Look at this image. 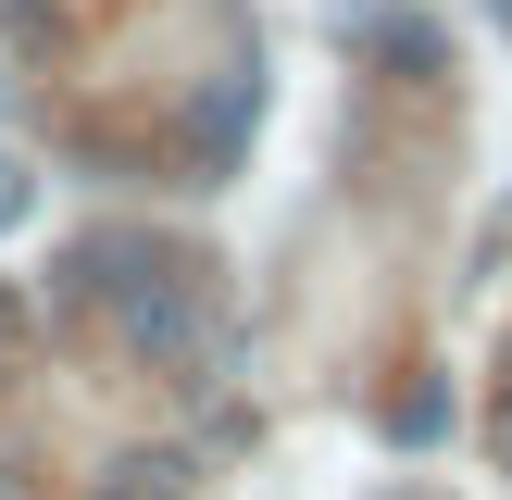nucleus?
Wrapping results in <instances>:
<instances>
[{"mask_svg": "<svg viewBox=\"0 0 512 500\" xmlns=\"http://www.w3.org/2000/svg\"><path fill=\"white\" fill-rule=\"evenodd\" d=\"M75 288L100 300V313H113V338L125 350H150V363H175V350L200 338V288H188V263H163V250H88V275H75Z\"/></svg>", "mask_w": 512, "mask_h": 500, "instance_id": "obj_1", "label": "nucleus"}, {"mask_svg": "<svg viewBox=\"0 0 512 500\" xmlns=\"http://www.w3.org/2000/svg\"><path fill=\"white\" fill-rule=\"evenodd\" d=\"M238 113H250V75H213V100H200V125H188V138H200V175L225 163V138H238Z\"/></svg>", "mask_w": 512, "mask_h": 500, "instance_id": "obj_2", "label": "nucleus"}, {"mask_svg": "<svg viewBox=\"0 0 512 500\" xmlns=\"http://www.w3.org/2000/svg\"><path fill=\"white\" fill-rule=\"evenodd\" d=\"M100 500H188V463H113Z\"/></svg>", "mask_w": 512, "mask_h": 500, "instance_id": "obj_3", "label": "nucleus"}, {"mask_svg": "<svg viewBox=\"0 0 512 500\" xmlns=\"http://www.w3.org/2000/svg\"><path fill=\"white\" fill-rule=\"evenodd\" d=\"M13 363H25V300L0 288V375H13Z\"/></svg>", "mask_w": 512, "mask_h": 500, "instance_id": "obj_4", "label": "nucleus"}, {"mask_svg": "<svg viewBox=\"0 0 512 500\" xmlns=\"http://www.w3.org/2000/svg\"><path fill=\"white\" fill-rule=\"evenodd\" d=\"M488 463L512 475V400H488Z\"/></svg>", "mask_w": 512, "mask_h": 500, "instance_id": "obj_5", "label": "nucleus"}, {"mask_svg": "<svg viewBox=\"0 0 512 500\" xmlns=\"http://www.w3.org/2000/svg\"><path fill=\"white\" fill-rule=\"evenodd\" d=\"M0 225H25V175H13V150H0Z\"/></svg>", "mask_w": 512, "mask_h": 500, "instance_id": "obj_6", "label": "nucleus"}, {"mask_svg": "<svg viewBox=\"0 0 512 500\" xmlns=\"http://www.w3.org/2000/svg\"><path fill=\"white\" fill-rule=\"evenodd\" d=\"M50 13H63V25H100V13H113V0H50Z\"/></svg>", "mask_w": 512, "mask_h": 500, "instance_id": "obj_7", "label": "nucleus"}, {"mask_svg": "<svg viewBox=\"0 0 512 500\" xmlns=\"http://www.w3.org/2000/svg\"><path fill=\"white\" fill-rule=\"evenodd\" d=\"M0 500H25V475H13V463H0Z\"/></svg>", "mask_w": 512, "mask_h": 500, "instance_id": "obj_8", "label": "nucleus"}, {"mask_svg": "<svg viewBox=\"0 0 512 500\" xmlns=\"http://www.w3.org/2000/svg\"><path fill=\"white\" fill-rule=\"evenodd\" d=\"M500 400H512V350H500Z\"/></svg>", "mask_w": 512, "mask_h": 500, "instance_id": "obj_9", "label": "nucleus"}, {"mask_svg": "<svg viewBox=\"0 0 512 500\" xmlns=\"http://www.w3.org/2000/svg\"><path fill=\"white\" fill-rule=\"evenodd\" d=\"M488 13H500V25H512V0H488Z\"/></svg>", "mask_w": 512, "mask_h": 500, "instance_id": "obj_10", "label": "nucleus"}]
</instances>
